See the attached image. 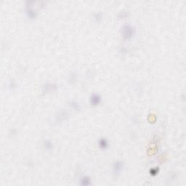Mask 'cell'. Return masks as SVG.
Listing matches in <instances>:
<instances>
[{
    "mask_svg": "<svg viewBox=\"0 0 186 186\" xmlns=\"http://www.w3.org/2000/svg\"><path fill=\"white\" fill-rule=\"evenodd\" d=\"M122 37L124 39L129 40L135 35V28L130 24L124 25L122 27Z\"/></svg>",
    "mask_w": 186,
    "mask_h": 186,
    "instance_id": "cell-1",
    "label": "cell"
},
{
    "mask_svg": "<svg viewBox=\"0 0 186 186\" xmlns=\"http://www.w3.org/2000/svg\"><path fill=\"white\" fill-rule=\"evenodd\" d=\"M124 169V163L122 161H116L113 164L112 171L115 175H119Z\"/></svg>",
    "mask_w": 186,
    "mask_h": 186,
    "instance_id": "cell-2",
    "label": "cell"
},
{
    "mask_svg": "<svg viewBox=\"0 0 186 186\" xmlns=\"http://www.w3.org/2000/svg\"><path fill=\"white\" fill-rule=\"evenodd\" d=\"M102 98L98 93H92L90 97V103L92 106H98L101 103Z\"/></svg>",
    "mask_w": 186,
    "mask_h": 186,
    "instance_id": "cell-3",
    "label": "cell"
},
{
    "mask_svg": "<svg viewBox=\"0 0 186 186\" xmlns=\"http://www.w3.org/2000/svg\"><path fill=\"white\" fill-rule=\"evenodd\" d=\"M29 5H26V13L27 15V16L29 17L31 19H34L37 17V12L34 10V9L33 8L31 5H30V2H26Z\"/></svg>",
    "mask_w": 186,
    "mask_h": 186,
    "instance_id": "cell-4",
    "label": "cell"
},
{
    "mask_svg": "<svg viewBox=\"0 0 186 186\" xmlns=\"http://www.w3.org/2000/svg\"><path fill=\"white\" fill-rule=\"evenodd\" d=\"M79 181V185L82 186H89L92 185L91 178L87 175H84V176L81 177Z\"/></svg>",
    "mask_w": 186,
    "mask_h": 186,
    "instance_id": "cell-5",
    "label": "cell"
},
{
    "mask_svg": "<svg viewBox=\"0 0 186 186\" xmlns=\"http://www.w3.org/2000/svg\"><path fill=\"white\" fill-rule=\"evenodd\" d=\"M56 90V85L55 84L46 83L43 86V91L45 92H51Z\"/></svg>",
    "mask_w": 186,
    "mask_h": 186,
    "instance_id": "cell-6",
    "label": "cell"
},
{
    "mask_svg": "<svg viewBox=\"0 0 186 186\" xmlns=\"http://www.w3.org/2000/svg\"><path fill=\"white\" fill-rule=\"evenodd\" d=\"M108 140L105 138H100L98 140V145H99L100 148H101L103 150L107 149V148L108 147Z\"/></svg>",
    "mask_w": 186,
    "mask_h": 186,
    "instance_id": "cell-7",
    "label": "cell"
},
{
    "mask_svg": "<svg viewBox=\"0 0 186 186\" xmlns=\"http://www.w3.org/2000/svg\"><path fill=\"white\" fill-rule=\"evenodd\" d=\"M68 113L66 111H60L58 113V115L57 116V120L58 121H63L66 120L68 118Z\"/></svg>",
    "mask_w": 186,
    "mask_h": 186,
    "instance_id": "cell-8",
    "label": "cell"
},
{
    "mask_svg": "<svg viewBox=\"0 0 186 186\" xmlns=\"http://www.w3.org/2000/svg\"><path fill=\"white\" fill-rule=\"evenodd\" d=\"M69 105L73 109L76 110V111H79L81 108V106L79 103V102L76 101V100H71L69 102Z\"/></svg>",
    "mask_w": 186,
    "mask_h": 186,
    "instance_id": "cell-9",
    "label": "cell"
},
{
    "mask_svg": "<svg viewBox=\"0 0 186 186\" xmlns=\"http://www.w3.org/2000/svg\"><path fill=\"white\" fill-rule=\"evenodd\" d=\"M43 146L44 148H45L46 150H51L53 147V144L50 140H46L44 141Z\"/></svg>",
    "mask_w": 186,
    "mask_h": 186,
    "instance_id": "cell-10",
    "label": "cell"
},
{
    "mask_svg": "<svg viewBox=\"0 0 186 186\" xmlns=\"http://www.w3.org/2000/svg\"><path fill=\"white\" fill-rule=\"evenodd\" d=\"M103 18V15H102L101 13H96L94 14V19L97 21V22H100V20Z\"/></svg>",
    "mask_w": 186,
    "mask_h": 186,
    "instance_id": "cell-11",
    "label": "cell"
},
{
    "mask_svg": "<svg viewBox=\"0 0 186 186\" xmlns=\"http://www.w3.org/2000/svg\"><path fill=\"white\" fill-rule=\"evenodd\" d=\"M158 172H159V168H152L151 170H150V174L151 175H157Z\"/></svg>",
    "mask_w": 186,
    "mask_h": 186,
    "instance_id": "cell-12",
    "label": "cell"
},
{
    "mask_svg": "<svg viewBox=\"0 0 186 186\" xmlns=\"http://www.w3.org/2000/svg\"><path fill=\"white\" fill-rule=\"evenodd\" d=\"M9 87H10V90L14 89L15 87V83L13 81H10V83H9Z\"/></svg>",
    "mask_w": 186,
    "mask_h": 186,
    "instance_id": "cell-13",
    "label": "cell"
}]
</instances>
